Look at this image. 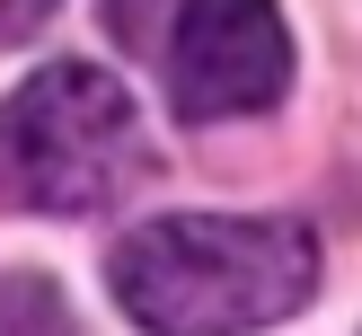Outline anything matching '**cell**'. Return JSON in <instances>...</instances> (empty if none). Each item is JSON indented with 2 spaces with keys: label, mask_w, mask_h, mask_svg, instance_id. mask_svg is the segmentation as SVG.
Wrapping results in <instances>:
<instances>
[{
  "label": "cell",
  "mask_w": 362,
  "mask_h": 336,
  "mask_svg": "<svg viewBox=\"0 0 362 336\" xmlns=\"http://www.w3.org/2000/svg\"><path fill=\"white\" fill-rule=\"evenodd\" d=\"M106 283L141 336H257L318 292V239L274 212H159L115 248Z\"/></svg>",
  "instance_id": "1"
},
{
  "label": "cell",
  "mask_w": 362,
  "mask_h": 336,
  "mask_svg": "<svg viewBox=\"0 0 362 336\" xmlns=\"http://www.w3.org/2000/svg\"><path fill=\"white\" fill-rule=\"evenodd\" d=\"M141 159V106L98 62H45L0 98V212H98Z\"/></svg>",
  "instance_id": "2"
},
{
  "label": "cell",
  "mask_w": 362,
  "mask_h": 336,
  "mask_svg": "<svg viewBox=\"0 0 362 336\" xmlns=\"http://www.w3.org/2000/svg\"><path fill=\"white\" fill-rule=\"evenodd\" d=\"M292 88V27L274 0H177L168 27V106L186 124L257 115Z\"/></svg>",
  "instance_id": "3"
},
{
  "label": "cell",
  "mask_w": 362,
  "mask_h": 336,
  "mask_svg": "<svg viewBox=\"0 0 362 336\" xmlns=\"http://www.w3.org/2000/svg\"><path fill=\"white\" fill-rule=\"evenodd\" d=\"M0 336H71L62 328V292L45 274H0Z\"/></svg>",
  "instance_id": "4"
},
{
  "label": "cell",
  "mask_w": 362,
  "mask_h": 336,
  "mask_svg": "<svg viewBox=\"0 0 362 336\" xmlns=\"http://www.w3.org/2000/svg\"><path fill=\"white\" fill-rule=\"evenodd\" d=\"M45 18H53V0H0V45L27 35V27H45Z\"/></svg>",
  "instance_id": "5"
},
{
  "label": "cell",
  "mask_w": 362,
  "mask_h": 336,
  "mask_svg": "<svg viewBox=\"0 0 362 336\" xmlns=\"http://www.w3.org/2000/svg\"><path fill=\"white\" fill-rule=\"evenodd\" d=\"M106 27H115L124 45H141V27H151V0H106Z\"/></svg>",
  "instance_id": "6"
}]
</instances>
